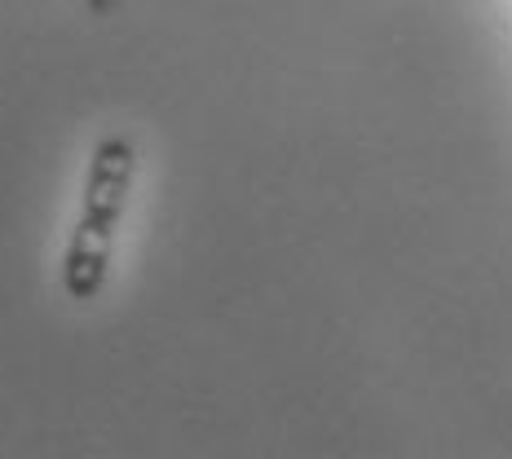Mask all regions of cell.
<instances>
[{
    "instance_id": "obj_1",
    "label": "cell",
    "mask_w": 512,
    "mask_h": 459,
    "mask_svg": "<svg viewBox=\"0 0 512 459\" xmlns=\"http://www.w3.org/2000/svg\"><path fill=\"white\" fill-rule=\"evenodd\" d=\"M133 177H137V146L124 133H111L106 142L93 146L89 173H84L80 217L76 230H71L67 256H62V292L71 301H93L106 287L115 230H120L128 195H133Z\"/></svg>"
},
{
    "instance_id": "obj_2",
    "label": "cell",
    "mask_w": 512,
    "mask_h": 459,
    "mask_svg": "<svg viewBox=\"0 0 512 459\" xmlns=\"http://www.w3.org/2000/svg\"><path fill=\"white\" fill-rule=\"evenodd\" d=\"M89 5H93V9H98V5H102V0H89Z\"/></svg>"
}]
</instances>
